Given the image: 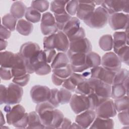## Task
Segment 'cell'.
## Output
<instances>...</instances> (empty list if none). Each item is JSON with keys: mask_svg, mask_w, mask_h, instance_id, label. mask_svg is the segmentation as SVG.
<instances>
[{"mask_svg": "<svg viewBox=\"0 0 129 129\" xmlns=\"http://www.w3.org/2000/svg\"><path fill=\"white\" fill-rule=\"evenodd\" d=\"M6 120L8 124L12 125L16 128H26L29 120L28 113L25 112L23 106L17 104L7 113Z\"/></svg>", "mask_w": 129, "mask_h": 129, "instance_id": "cell-1", "label": "cell"}, {"mask_svg": "<svg viewBox=\"0 0 129 129\" xmlns=\"http://www.w3.org/2000/svg\"><path fill=\"white\" fill-rule=\"evenodd\" d=\"M55 108L48 101L37 104L36 105L35 111L38 113L45 128H52Z\"/></svg>", "mask_w": 129, "mask_h": 129, "instance_id": "cell-2", "label": "cell"}, {"mask_svg": "<svg viewBox=\"0 0 129 129\" xmlns=\"http://www.w3.org/2000/svg\"><path fill=\"white\" fill-rule=\"evenodd\" d=\"M109 16V15L102 7H98L88 19L84 21V22L91 28L101 29L106 25Z\"/></svg>", "mask_w": 129, "mask_h": 129, "instance_id": "cell-3", "label": "cell"}, {"mask_svg": "<svg viewBox=\"0 0 129 129\" xmlns=\"http://www.w3.org/2000/svg\"><path fill=\"white\" fill-rule=\"evenodd\" d=\"M72 70L74 73H82L89 69L86 63V54L82 53H71L67 51Z\"/></svg>", "mask_w": 129, "mask_h": 129, "instance_id": "cell-4", "label": "cell"}, {"mask_svg": "<svg viewBox=\"0 0 129 129\" xmlns=\"http://www.w3.org/2000/svg\"><path fill=\"white\" fill-rule=\"evenodd\" d=\"M40 29L42 33L45 36L55 34L58 31V29L55 23L54 17L51 13L45 12L42 14Z\"/></svg>", "mask_w": 129, "mask_h": 129, "instance_id": "cell-5", "label": "cell"}, {"mask_svg": "<svg viewBox=\"0 0 129 129\" xmlns=\"http://www.w3.org/2000/svg\"><path fill=\"white\" fill-rule=\"evenodd\" d=\"M129 1H103L101 7L110 15L123 11L128 13Z\"/></svg>", "mask_w": 129, "mask_h": 129, "instance_id": "cell-6", "label": "cell"}, {"mask_svg": "<svg viewBox=\"0 0 129 129\" xmlns=\"http://www.w3.org/2000/svg\"><path fill=\"white\" fill-rule=\"evenodd\" d=\"M72 110L75 114H79L90 109V102L88 96L74 94L70 101Z\"/></svg>", "mask_w": 129, "mask_h": 129, "instance_id": "cell-7", "label": "cell"}, {"mask_svg": "<svg viewBox=\"0 0 129 129\" xmlns=\"http://www.w3.org/2000/svg\"><path fill=\"white\" fill-rule=\"evenodd\" d=\"M30 94L32 101L39 104L48 101L50 96V89L45 86L36 85L31 88Z\"/></svg>", "mask_w": 129, "mask_h": 129, "instance_id": "cell-8", "label": "cell"}, {"mask_svg": "<svg viewBox=\"0 0 129 129\" xmlns=\"http://www.w3.org/2000/svg\"><path fill=\"white\" fill-rule=\"evenodd\" d=\"M95 112L97 116L103 118L113 117L116 115L114 102L109 98L100 104L95 109Z\"/></svg>", "mask_w": 129, "mask_h": 129, "instance_id": "cell-9", "label": "cell"}, {"mask_svg": "<svg viewBox=\"0 0 129 129\" xmlns=\"http://www.w3.org/2000/svg\"><path fill=\"white\" fill-rule=\"evenodd\" d=\"M101 64L104 68L116 73L121 67V61L118 56L113 52L105 53L101 59Z\"/></svg>", "mask_w": 129, "mask_h": 129, "instance_id": "cell-10", "label": "cell"}, {"mask_svg": "<svg viewBox=\"0 0 129 129\" xmlns=\"http://www.w3.org/2000/svg\"><path fill=\"white\" fill-rule=\"evenodd\" d=\"M23 94V90L22 87L13 82L11 83L7 88L5 103L7 105L17 104L21 102Z\"/></svg>", "mask_w": 129, "mask_h": 129, "instance_id": "cell-11", "label": "cell"}, {"mask_svg": "<svg viewBox=\"0 0 129 129\" xmlns=\"http://www.w3.org/2000/svg\"><path fill=\"white\" fill-rule=\"evenodd\" d=\"M129 15L123 13H115L109 16L108 22L113 30L126 29L128 28Z\"/></svg>", "mask_w": 129, "mask_h": 129, "instance_id": "cell-12", "label": "cell"}, {"mask_svg": "<svg viewBox=\"0 0 129 129\" xmlns=\"http://www.w3.org/2000/svg\"><path fill=\"white\" fill-rule=\"evenodd\" d=\"M91 78L98 79L103 82L111 85L115 75V72L107 70L102 66L90 69Z\"/></svg>", "mask_w": 129, "mask_h": 129, "instance_id": "cell-13", "label": "cell"}, {"mask_svg": "<svg viewBox=\"0 0 129 129\" xmlns=\"http://www.w3.org/2000/svg\"><path fill=\"white\" fill-rule=\"evenodd\" d=\"M93 89L94 93L100 97L107 99L110 97V85L106 84L98 79L90 78L88 79Z\"/></svg>", "mask_w": 129, "mask_h": 129, "instance_id": "cell-14", "label": "cell"}, {"mask_svg": "<svg viewBox=\"0 0 129 129\" xmlns=\"http://www.w3.org/2000/svg\"><path fill=\"white\" fill-rule=\"evenodd\" d=\"M92 48V46L90 41L87 38H84L70 41L69 49L67 51L71 53L87 54L91 51Z\"/></svg>", "mask_w": 129, "mask_h": 129, "instance_id": "cell-15", "label": "cell"}, {"mask_svg": "<svg viewBox=\"0 0 129 129\" xmlns=\"http://www.w3.org/2000/svg\"><path fill=\"white\" fill-rule=\"evenodd\" d=\"M40 50L39 46L36 43L27 42L21 46L19 53L24 59L25 63H27L35 57Z\"/></svg>", "mask_w": 129, "mask_h": 129, "instance_id": "cell-16", "label": "cell"}, {"mask_svg": "<svg viewBox=\"0 0 129 129\" xmlns=\"http://www.w3.org/2000/svg\"><path fill=\"white\" fill-rule=\"evenodd\" d=\"M79 6L76 13L77 17L81 20L88 19L95 10V4L92 1H78Z\"/></svg>", "mask_w": 129, "mask_h": 129, "instance_id": "cell-17", "label": "cell"}, {"mask_svg": "<svg viewBox=\"0 0 129 129\" xmlns=\"http://www.w3.org/2000/svg\"><path fill=\"white\" fill-rule=\"evenodd\" d=\"M96 116L95 111L88 109L77 115L75 121L76 122L81 126L82 128H87L93 123Z\"/></svg>", "mask_w": 129, "mask_h": 129, "instance_id": "cell-18", "label": "cell"}, {"mask_svg": "<svg viewBox=\"0 0 129 129\" xmlns=\"http://www.w3.org/2000/svg\"><path fill=\"white\" fill-rule=\"evenodd\" d=\"M70 41L66 35L62 31H58L55 33L54 47L57 51L65 52L69 49Z\"/></svg>", "mask_w": 129, "mask_h": 129, "instance_id": "cell-19", "label": "cell"}, {"mask_svg": "<svg viewBox=\"0 0 129 129\" xmlns=\"http://www.w3.org/2000/svg\"><path fill=\"white\" fill-rule=\"evenodd\" d=\"M127 31V28L126 31H117L113 34V48L115 54L120 48L125 45H128Z\"/></svg>", "mask_w": 129, "mask_h": 129, "instance_id": "cell-20", "label": "cell"}, {"mask_svg": "<svg viewBox=\"0 0 129 129\" xmlns=\"http://www.w3.org/2000/svg\"><path fill=\"white\" fill-rule=\"evenodd\" d=\"M86 80L82 74L73 72L72 75L67 79H65L62 87L71 92L75 91L77 86L81 82Z\"/></svg>", "mask_w": 129, "mask_h": 129, "instance_id": "cell-21", "label": "cell"}, {"mask_svg": "<svg viewBox=\"0 0 129 129\" xmlns=\"http://www.w3.org/2000/svg\"><path fill=\"white\" fill-rule=\"evenodd\" d=\"M80 28V21L77 17H73L66 25L62 32L66 35L68 38L74 35Z\"/></svg>", "mask_w": 129, "mask_h": 129, "instance_id": "cell-22", "label": "cell"}, {"mask_svg": "<svg viewBox=\"0 0 129 129\" xmlns=\"http://www.w3.org/2000/svg\"><path fill=\"white\" fill-rule=\"evenodd\" d=\"M27 8L23 2L21 1H16L11 6L10 14L17 19L20 20L25 16Z\"/></svg>", "mask_w": 129, "mask_h": 129, "instance_id": "cell-23", "label": "cell"}, {"mask_svg": "<svg viewBox=\"0 0 129 129\" xmlns=\"http://www.w3.org/2000/svg\"><path fill=\"white\" fill-rule=\"evenodd\" d=\"M114 121L112 119L103 118L97 116L89 127L90 128H113Z\"/></svg>", "mask_w": 129, "mask_h": 129, "instance_id": "cell-24", "label": "cell"}, {"mask_svg": "<svg viewBox=\"0 0 129 129\" xmlns=\"http://www.w3.org/2000/svg\"><path fill=\"white\" fill-rule=\"evenodd\" d=\"M16 29L19 34L24 36H28L33 30V25L30 22L21 19L18 20Z\"/></svg>", "mask_w": 129, "mask_h": 129, "instance_id": "cell-25", "label": "cell"}, {"mask_svg": "<svg viewBox=\"0 0 129 129\" xmlns=\"http://www.w3.org/2000/svg\"><path fill=\"white\" fill-rule=\"evenodd\" d=\"M16 53L11 51H1L0 54L1 67L12 69L15 60Z\"/></svg>", "mask_w": 129, "mask_h": 129, "instance_id": "cell-26", "label": "cell"}, {"mask_svg": "<svg viewBox=\"0 0 129 129\" xmlns=\"http://www.w3.org/2000/svg\"><path fill=\"white\" fill-rule=\"evenodd\" d=\"M70 63L69 59L67 54L64 52H58L53 60L51 63L50 67L51 69H57L67 66Z\"/></svg>", "mask_w": 129, "mask_h": 129, "instance_id": "cell-27", "label": "cell"}, {"mask_svg": "<svg viewBox=\"0 0 129 129\" xmlns=\"http://www.w3.org/2000/svg\"><path fill=\"white\" fill-rule=\"evenodd\" d=\"M29 120L27 128H45L41 119L36 111H32L28 113Z\"/></svg>", "mask_w": 129, "mask_h": 129, "instance_id": "cell-28", "label": "cell"}, {"mask_svg": "<svg viewBox=\"0 0 129 129\" xmlns=\"http://www.w3.org/2000/svg\"><path fill=\"white\" fill-rule=\"evenodd\" d=\"M75 92L77 94L88 96L94 93L92 86L89 80H86L79 84L76 87Z\"/></svg>", "mask_w": 129, "mask_h": 129, "instance_id": "cell-29", "label": "cell"}, {"mask_svg": "<svg viewBox=\"0 0 129 129\" xmlns=\"http://www.w3.org/2000/svg\"><path fill=\"white\" fill-rule=\"evenodd\" d=\"M69 1H53L50 4V11L54 14L67 13L66 6Z\"/></svg>", "mask_w": 129, "mask_h": 129, "instance_id": "cell-30", "label": "cell"}, {"mask_svg": "<svg viewBox=\"0 0 129 129\" xmlns=\"http://www.w3.org/2000/svg\"><path fill=\"white\" fill-rule=\"evenodd\" d=\"M99 47L104 51H109L113 48V37L110 34L102 36L99 40Z\"/></svg>", "mask_w": 129, "mask_h": 129, "instance_id": "cell-31", "label": "cell"}, {"mask_svg": "<svg viewBox=\"0 0 129 129\" xmlns=\"http://www.w3.org/2000/svg\"><path fill=\"white\" fill-rule=\"evenodd\" d=\"M126 94L128 96V91L122 84L112 85L110 97L115 99L123 97Z\"/></svg>", "mask_w": 129, "mask_h": 129, "instance_id": "cell-32", "label": "cell"}, {"mask_svg": "<svg viewBox=\"0 0 129 129\" xmlns=\"http://www.w3.org/2000/svg\"><path fill=\"white\" fill-rule=\"evenodd\" d=\"M25 17L27 21L31 23H36L40 22L41 19V13L36 10L32 8L28 7L26 9Z\"/></svg>", "mask_w": 129, "mask_h": 129, "instance_id": "cell-33", "label": "cell"}, {"mask_svg": "<svg viewBox=\"0 0 129 129\" xmlns=\"http://www.w3.org/2000/svg\"><path fill=\"white\" fill-rule=\"evenodd\" d=\"M86 63L89 69L98 67L101 64V57L98 53L91 51L86 54Z\"/></svg>", "mask_w": 129, "mask_h": 129, "instance_id": "cell-34", "label": "cell"}, {"mask_svg": "<svg viewBox=\"0 0 129 129\" xmlns=\"http://www.w3.org/2000/svg\"><path fill=\"white\" fill-rule=\"evenodd\" d=\"M17 19L11 14H7L2 18V25L11 31H14L16 28Z\"/></svg>", "mask_w": 129, "mask_h": 129, "instance_id": "cell-35", "label": "cell"}, {"mask_svg": "<svg viewBox=\"0 0 129 129\" xmlns=\"http://www.w3.org/2000/svg\"><path fill=\"white\" fill-rule=\"evenodd\" d=\"M52 71L53 74L63 80L69 78L73 73L70 63L64 67L53 69Z\"/></svg>", "mask_w": 129, "mask_h": 129, "instance_id": "cell-36", "label": "cell"}, {"mask_svg": "<svg viewBox=\"0 0 129 129\" xmlns=\"http://www.w3.org/2000/svg\"><path fill=\"white\" fill-rule=\"evenodd\" d=\"M55 23L58 29L60 31H62L63 28L68 22L72 18V16L68 13L61 14H54Z\"/></svg>", "mask_w": 129, "mask_h": 129, "instance_id": "cell-37", "label": "cell"}, {"mask_svg": "<svg viewBox=\"0 0 129 129\" xmlns=\"http://www.w3.org/2000/svg\"><path fill=\"white\" fill-rule=\"evenodd\" d=\"M116 111L120 112L128 109V98L125 95L120 98L115 99L114 102Z\"/></svg>", "mask_w": 129, "mask_h": 129, "instance_id": "cell-38", "label": "cell"}, {"mask_svg": "<svg viewBox=\"0 0 129 129\" xmlns=\"http://www.w3.org/2000/svg\"><path fill=\"white\" fill-rule=\"evenodd\" d=\"M72 94L70 91L64 88H61L58 92V97L60 104L63 105L70 102Z\"/></svg>", "mask_w": 129, "mask_h": 129, "instance_id": "cell-39", "label": "cell"}, {"mask_svg": "<svg viewBox=\"0 0 129 129\" xmlns=\"http://www.w3.org/2000/svg\"><path fill=\"white\" fill-rule=\"evenodd\" d=\"M128 71L125 69H120L115 75L113 84H121L127 79L128 78Z\"/></svg>", "mask_w": 129, "mask_h": 129, "instance_id": "cell-40", "label": "cell"}, {"mask_svg": "<svg viewBox=\"0 0 129 129\" xmlns=\"http://www.w3.org/2000/svg\"><path fill=\"white\" fill-rule=\"evenodd\" d=\"M49 6L48 1H33L31 4V7L36 10L40 13H42L46 11Z\"/></svg>", "mask_w": 129, "mask_h": 129, "instance_id": "cell-41", "label": "cell"}, {"mask_svg": "<svg viewBox=\"0 0 129 129\" xmlns=\"http://www.w3.org/2000/svg\"><path fill=\"white\" fill-rule=\"evenodd\" d=\"M90 102V109L91 110H95V109L102 102L107 99L102 98L96 95L95 93H92L88 95Z\"/></svg>", "mask_w": 129, "mask_h": 129, "instance_id": "cell-42", "label": "cell"}, {"mask_svg": "<svg viewBox=\"0 0 129 129\" xmlns=\"http://www.w3.org/2000/svg\"><path fill=\"white\" fill-rule=\"evenodd\" d=\"M129 47L128 45H125L123 47L120 48L116 53L117 55L119 58L121 62H123L127 66L128 65L129 56Z\"/></svg>", "mask_w": 129, "mask_h": 129, "instance_id": "cell-43", "label": "cell"}, {"mask_svg": "<svg viewBox=\"0 0 129 129\" xmlns=\"http://www.w3.org/2000/svg\"><path fill=\"white\" fill-rule=\"evenodd\" d=\"M55 34H53L43 38V44L44 50H50L54 49V38Z\"/></svg>", "mask_w": 129, "mask_h": 129, "instance_id": "cell-44", "label": "cell"}, {"mask_svg": "<svg viewBox=\"0 0 129 129\" xmlns=\"http://www.w3.org/2000/svg\"><path fill=\"white\" fill-rule=\"evenodd\" d=\"M64 115L61 111L59 110L55 109V115L53 121L52 122L51 128H59V127L63 120Z\"/></svg>", "mask_w": 129, "mask_h": 129, "instance_id": "cell-45", "label": "cell"}, {"mask_svg": "<svg viewBox=\"0 0 129 129\" xmlns=\"http://www.w3.org/2000/svg\"><path fill=\"white\" fill-rule=\"evenodd\" d=\"M79 6L78 1H69L66 6L67 13L70 16H74L76 14Z\"/></svg>", "mask_w": 129, "mask_h": 129, "instance_id": "cell-46", "label": "cell"}, {"mask_svg": "<svg viewBox=\"0 0 129 129\" xmlns=\"http://www.w3.org/2000/svg\"><path fill=\"white\" fill-rule=\"evenodd\" d=\"M59 90L56 88H53L50 89V96L48 100L55 108H57L59 105V102L58 97V92Z\"/></svg>", "mask_w": 129, "mask_h": 129, "instance_id": "cell-47", "label": "cell"}, {"mask_svg": "<svg viewBox=\"0 0 129 129\" xmlns=\"http://www.w3.org/2000/svg\"><path fill=\"white\" fill-rule=\"evenodd\" d=\"M30 78V74L27 73L23 76L18 77H14L13 79V82L19 85L21 87L25 86L29 82Z\"/></svg>", "mask_w": 129, "mask_h": 129, "instance_id": "cell-48", "label": "cell"}, {"mask_svg": "<svg viewBox=\"0 0 129 129\" xmlns=\"http://www.w3.org/2000/svg\"><path fill=\"white\" fill-rule=\"evenodd\" d=\"M0 77L4 80L8 81L11 80L13 77L11 69L8 68L1 67Z\"/></svg>", "mask_w": 129, "mask_h": 129, "instance_id": "cell-49", "label": "cell"}, {"mask_svg": "<svg viewBox=\"0 0 129 129\" xmlns=\"http://www.w3.org/2000/svg\"><path fill=\"white\" fill-rule=\"evenodd\" d=\"M120 122L123 125L128 126L129 124V116L128 109L119 112L117 115Z\"/></svg>", "mask_w": 129, "mask_h": 129, "instance_id": "cell-50", "label": "cell"}, {"mask_svg": "<svg viewBox=\"0 0 129 129\" xmlns=\"http://www.w3.org/2000/svg\"><path fill=\"white\" fill-rule=\"evenodd\" d=\"M45 54L46 62L48 63H51L55 58L56 53L55 49H50V50H44Z\"/></svg>", "mask_w": 129, "mask_h": 129, "instance_id": "cell-51", "label": "cell"}, {"mask_svg": "<svg viewBox=\"0 0 129 129\" xmlns=\"http://www.w3.org/2000/svg\"><path fill=\"white\" fill-rule=\"evenodd\" d=\"M85 36H86V33H85V30L83 27H80L79 30L74 35H73L72 37L69 38V41H70L74 40L82 39V38H85Z\"/></svg>", "mask_w": 129, "mask_h": 129, "instance_id": "cell-52", "label": "cell"}, {"mask_svg": "<svg viewBox=\"0 0 129 129\" xmlns=\"http://www.w3.org/2000/svg\"><path fill=\"white\" fill-rule=\"evenodd\" d=\"M11 31L9 29L4 27L2 24L1 27V31H0V37L2 39H7L11 36Z\"/></svg>", "mask_w": 129, "mask_h": 129, "instance_id": "cell-53", "label": "cell"}, {"mask_svg": "<svg viewBox=\"0 0 129 129\" xmlns=\"http://www.w3.org/2000/svg\"><path fill=\"white\" fill-rule=\"evenodd\" d=\"M7 88L3 85H1L0 87V104L2 105L5 103L7 96Z\"/></svg>", "mask_w": 129, "mask_h": 129, "instance_id": "cell-54", "label": "cell"}, {"mask_svg": "<svg viewBox=\"0 0 129 129\" xmlns=\"http://www.w3.org/2000/svg\"><path fill=\"white\" fill-rule=\"evenodd\" d=\"M51 80H52V83L55 85L57 86L62 85L64 81L65 80H63V79L57 77V76H56L55 74H54L53 73L51 76Z\"/></svg>", "mask_w": 129, "mask_h": 129, "instance_id": "cell-55", "label": "cell"}, {"mask_svg": "<svg viewBox=\"0 0 129 129\" xmlns=\"http://www.w3.org/2000/svg\"><path fill=\"white\" fill-rule=\"evenodd\" d=\"M71 124V121L69 119L64 117L59 128H70Z\"/></svg>", "mask_w": 129, "mask_h": 129, "instance_id": "cell-56", "label": "cell"}, {"mask_svg": "<svg viewBox=\"0 0 129 129\" xmlns=\"http://www.w3.org/2000/svg\"><path fill=\"white\" fill-rule=\"evenodd\" d=\"M0 41H1V51H2L3 50H4L6 49V48L7 46L8 45V42L4 40V39H0Z\"/></svg>", "mask_w": 129, "mask_h": 129, "instance_id": "cell-57", "label": "cell"}, {"mask_svg": "<svg viewBox=\"0 0 129 129\" xmlns=\"http://www.w3.org/2000/svg\"><path fill=\"white\" fill-rule=\"evenodd\" d=\"M82 128L81 126L80 125H79L77 122L76 123H73L72 124H71L70 128Z\"/></svg>", "mask_w": 129, "mask_h": 129, "instance_id": "cell-58", "label": "cell"}, {"mask_svg": "<svg viewBox=\"0 0 129 129\" xmlns=\"http://www.w3.org/2000/svg\"><path fill=\"white\" fill-rule=\"evenodd\" d=\"M1 126H2V125H3V124H4L5 123V120L4 119V117H3V114L2 111H1Z\"/></svg>", "mask_w": 129, "mask_h": 129, "instance_id": "cell-59", "label": "cell"}, {"mask_svg": "<svg viewBox=\"0 0 129 129\" xmlns=\"http://www.w3.org/2000/svg\"><path fill=\"white\" fill-rule=\"evenodd\" d=\"M11 109H12V107L10 106V105H7L5 106V107H4V111L6 113H7L9 111H10Z\"/></svg>", "mask_w": 129, "mask_h": 129, "instance_id": "cell-60", "label": "cell"}, {"mask_svg": "<svg viewBox=\"0 0 129 129\" xmlns=\"http://www.w3.org/2000/svg\"><path fill=\"white\" fill-rule=\"evenodd\" d=\"M102 2H103V1H93L94 4H95V5H101L102 3Z\"/></svg>", "mask_w": 129, "mask_h": 129, "instance_id": "cell-61", "label": "cell"}]
</instances>
